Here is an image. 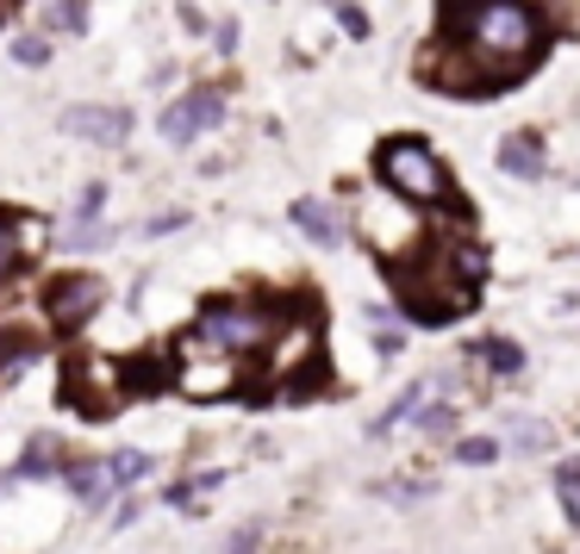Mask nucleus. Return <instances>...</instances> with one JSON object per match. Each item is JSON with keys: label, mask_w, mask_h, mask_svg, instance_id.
Returning <instances> with one entry per match:
<instances>
[{"label": "nucleus", "mask_w": 580, "mask_h": 554, "mask_svg": "<svg viewBox=\"0 0 580 554\" xmlns=\"http://www.w3.org/2000/svg\"><path fill=\"white\" fill-rule=\"evenodd\" d=\"M500 169H505V174H524V181H537V174L549 169L543 137H537V132H512V137L500 144Z\"/></svg>", "instance_id": "9"}, {"label": "nucleus", "mask_w": 580, "mask_h": 554, "mask_svg": "<svg viewBox=\"0 0 580 554\" xmlns=\"http://www.w3.org/2000/svg\"><path fill=\"white\" fill-rule=\"evenodd\" d=\"M32 355H38V343H20L13 330H0V374H7V368H25Z\"/></svg>", "instance_id": "18"}, {"label": "nucleus", "mask_w": 580, "mask_h": 554, "mask_svg": "<svg viewBox=\"0 0 580 554\" xmlns=\"http://www.w3.org/2000/svg\"><path fill=\"white\" fill-rule=\"evenodd\" d=\"M493 455H500V442H493V437H475V442H462V449H456V461H468V467H487Z\"/></svg>", "instance_id": "23"}, {"label": "nucleus", "mask_w": 580, "mask_h": 554, "mask_svg": "<svg viewBox=\"0 0 580 554\" xmlns=\"http://www.w3.org/2000/svg\"><path fill=\"white\" fill-rule=\"evenodd\" d=\"M556 486H561V498H568V517L580 523V461H568V467H561Z\"/></svg>", "instance_id": "22"}, {"label": "nucleus", "mask_w": 580, "mask_h": 554, "mask_svg": "<svg viewBox=\"0 0 580 554\" xmlns=\"http://www.w3.org/2000/svg\"><path fill=\"white\" fill-rule=\"evenodd\" d=\"M13 63H25V69H44V63H51V44H44V38H13Z\"/></svg>", "instance_id": "21"}, {"label": "nucleus", "mask_w": 580, "mask_h": 554, "mask_svg": "<svg viewBox=\"0 0 580 554\" xmlns=\"http://www.w3.org/2000/svg\"><path fill=\"white\" fill-rule=\"evenodd\" d=\"M193 337H200V349H213V355H256V349L275 343V306H244V299L207 306Z\"/></svg>", "instance_id": "3"}, {"label": "nucleus", "mask_w": 580, "mask_h": 554, "mask_svg": "<svg viewBox=\"0 0 580 554\" xmlns=\"http://www.w3.org/2000/svg\"><path fill=\"white\" fill-rule=\"evenodd\" d=\"M219 118H225V100L200 88V94H181L175 106H163V137L169 144H193L200 132H213Z\"/></svg>", "instance_id": "4"}, {"label": "nucleus", "mask_w": 580, "mask_h": 554, "mask_svg": "<svg viewBox=\"0 0 580 554\" xmlns=\"http://www.w3.org/2000/svg\"><path fill=\"white\" fill-rule=\"evenodd\" d=\"M175 381H181V393H188V399H219V393H232V381H237V368L232 362H181V374H175Z\"/></svg>", "instance_id": "10"}, {"label": "nucleus", "mask_w": 580, "mask_h": 554, "mask_svg": "<svg viewBox=\"0 0 580 554\" xmlns=\"http://www.w3.org/2000/svg\"><path fill=\"white\" fill-rule=\"evenodd\" d=\"M419 423H425L431 437H444L449 423H456V411H449V405H431V411H425V418H419Z\"/></svg>", "instance_id": "25"}, {"label": "nucleus", "mask_w": 580, "mask_h": 554, "mask_svg": "<svg viewBox=\"0 0 580 554\" xmlns=\"http://www.w3.org/2000/svg\"><path fill=\"white\" fill-rule=\"evenodd\" d=\"M38 237H44V225L38 218H20V212H0V287H7V274L38 249Z\"/></svg>", "instance_id": "8"}, {"label": "nucleus", "mask_w": 580, "mask_h": 554, "mask_svg": "<svg viewBox=\"0 0 580 554\" xmlns=\"http://www.w3.org/2000/svg\"><path fill=\"white\" fill-rule=\"evenodd\" d=\"M462 7H468V0H444V20H449V13H462Z\"/></svg>", "instance_id": "28"}, {"label": "nucleus", "mask_w": 580, "mask_h": 554, "mask_svg": "<svg viewBox=\"0 0 580 554\" xmlns=\"http://www.w3.org/2000/svg\"><path fill=\"white\" fill-rule=\"evenodd\" d=\"M293 225L306 230L312 244H325V249H337L344 244V218L325 206V200H293Z\"/></svg>", "instance_id": "11"}, {"label": "nucleus", "mask_w": 580, "mask_h": 554, "mask_svg": "<svg viewBox=\"0 0 580 554\" xmlns=\"http://www.w3.org/2000/svg\"><path fill=\"white\" fill-rule=\"evenodd\" d=\"M337 13H344V25H349V32H356V38H362V32H368V13H362V7H337Z\"/></svg>", "instance_id": "26"}, {"label": "nucleus", "mask_w": 580, "mask_h": 554, "mask_svg": "<svg viewBox=\"0 0 580 554\" xmlns=\"http://www.w3.org/2000/svg\"><path fill=\"white\" fill-rule=\"evenodd\" d=\"M63 132L88 137L100 150H113V144L132 137V113H125V106H69V113H63Z\"/></svg>", "instance_id": "6"}, {"label": "nucleus", "mask_w": 580, "mask_h": 554, "mask_svg": "<svg viewBox=\"0 0 580 554\" xmlns=\"http://www.w3.org/2000/svg\"><path fill=\"white\" fill-rule=\"evenodd\" d=\"M107 486H113L107 461H76V467H69V493H76L81 505H100V498H107Z\"/></svg>", "instance_id": "13"}, {"label": "nucleus", "mask_w": 580, "mask_h": 554, "mask_svg": "<svg viewBox=\"0 0 580 554\" xmlns=\"http://www.w3.org/2000/svg\"><path fill=\"white\" fill-rule=\"evenodd\" d=\"M375 174H381L400 200H412V206H449V200H456L449 169L437 162V150H431V144H419V137H393V144H381Z\"/></svg>", "instance_id": "2"}, {"label": "nucleus", "mask_w": 580, "mask_h": 554, "mask_svg": "<svg viewBox=\"0 0 580 554\" xmlns=\"http://www.w3.org/2000/svg\"><path fill=\"white\" fill-rule=\"evenodd\" d=\"M107 474H113V486H132V479L150 474V455H119V461H107Z\"/></svg>", "instance_id": "19"}, {"label": "nucleus", "mask_w": 580, "mask_h": 554, "mask_svg": "<svg viewBox=\"0 0 580 554\" xmlns=\"http://www.w3.org/2000/svg\"><path fill=\"white\" fill-rule=\"evenodd\" d=\"M51 467H57V442L38 437V442L20 455V467H7V474H0V493H13L20 479H38V474H51Z\"/></svg>", "instance_id": "12"}, {"label": "nucleus", "mask_w": 580, "mask_h": 554, "mask_svg": "<svg viewBox=\"0 0 580 554\" xmlns=\"http://www.w3.org/2000/svg\"><path fill=\"white\" fill-rule=\"evenodd\" d=\"M449 57H431V76L449 94H500L543 57V20L524 0H468L462 13H449Z\"/></svg>", "instance_id": "1"}, {"label": "nucleus", "mask_w": 580, "mask_h": 554, "mask_svg": "<svg viewBox=\"0 0 580 554\" xmlns=\"http://www.w3.org/2000/svg\"><path fill=\"white\" fill-rule=\"evenodd\" d=\"M100 206H107V188H100V181H94V188L81 193V206H76V225H94V218H100Z\"/></svg>", "instance_id": "24"}, {"label": "nucleus", "mask_w": 580, "mask_h": 554, "mask_svg": "<svg viewBox=\"0 0 580 554\" xmlns=\"http://www.w3.org/2000/svg\"><path fill=\"white\" fill-rule=\"evenodd\" d=\"M425 386H431V381H419V386H406V393H400V399L387 405L381 418L368 423V437H387V430H393V423H400V418H412V411H419V405H425Z\"/></svg>", "instance_id": "14"}, {"label": "nucleus", "mask_w": 580, "mask_h": 554, "mask_svg": "<svg viewBox=\"0 0 580 554\" xmlns=\"http://www.w3.org/2000/svg\"><path fill=\"white\" fill-rule=\"evenodd\" d=\"M51 25L57 32H88V7L81 0H51Z\"/></svg>", "instance_id": "16"}, {"label": "nucleus", "mask_w": 580, "mask_h": 554, "mask_svg": "<svg viewBox=\"0 0 580 554\" xmlns=\"http://www.w3.org/2000/svg\"><path fill=\"white\" fill-rule=\"evenodd\" d=\"M543 442H549V430H543L537 418H518V423H512V449H524V455H531V449H543Z\"/></svg>", "instance_id": "20"}, {"label": "nucleus", "mask_w": 580, "mask_h": 554, "mask_svg": "<svg viewBox=\"0 0 580 554\" xmlns=\"http://www.w3.org/2000/svg\"><path fill=\"white\" fill-rule=\"evenodd\" d=\"M100 299H107V281H94V274L57 281V293H51V318H57V325H81V318H94Z\"/></svg>", "instance_id": "7"}, {"label": "nucleus", "mask_w": 580, "mask_h": 554, "mask_svg": "<svg viewBox=\"0 0 580 554\" xmlns=\"http://www.w3.org/2000/svg\"><path fill=\"white\" fill-rule=\"evenodd\" d=\"M107 381H119V368H107V362H76L69 368V381H63V405H76V411H88V418H107L119 405V393H94V386H107Z\"/></svg>", "instance_id": "5"}, {"label": "nucleus", "mask_w": 580, "mask_h": 554, "mask_svg": "<svg viewBox=\"0 0 580 554\" xmlns=\"http://www.w3.org/2000/svg\"><path fill=\"white\" fill-rule=\"evenodd\" d=\"M549 25H556L561 38L580 44V0H549Z\"/></svg>", "instance_id": "17"}, {"label": "nucleus", "mask_w": 580, "mask_h": 554, "mask_svg": "<svg viewBox=\"0 0 580 554\" xmlns=\"http://www.w3.org/2000/svg\"><path fill=\"white\" fill-rule=\"evenodd\" d=\"M481 362H487V368H500V374H518L524 355H518V343H505V337H487V343H481Z\"/></svg>", "instance_id": "15"}, {"label": "nucleus", "mask_w": 580, "mask_h": 554, "mask_svg": "<svg viewBox=\"0 0 580 554\" xmlns=\"http://www.w3.org/2000/svg\"><path fill=\"white\" fill-rule=\"evenodd\" d=\"M225 554H256V530H237V535H232V549H225Z\"/></svg>", "instance_id": "27"}]
</instances>
